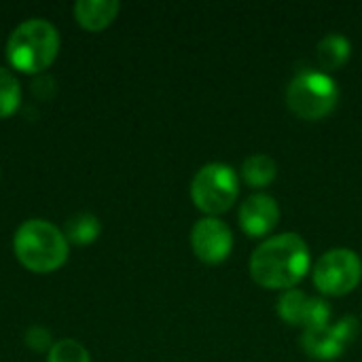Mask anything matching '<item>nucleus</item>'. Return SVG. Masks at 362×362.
Returning <instances> with one entry per match:
<instances>
[{"label": "nucleus", "instance_id": "1", "mask_svg": "<svg viewBox=\"0 0 362 362\" xmlns=\"http://www.w3.org/2000/svg\"><path fill=\"white\" fill-rule=\"evenodd\" d=\"M310 272V248L297 233H280L261 242L250 257L252 280L272 291H291Z\"/></svg>", "mask_w": 362, "mask_h": 362}, {"label": "nucleus", "instance_id": "2", "mask_svg": "<svg viewBox=\"0 0 362 362\" xmlns=\"http://www.w3.org/2000/svg\"><path fill=\"white\" fill-rule=\"evenodd\" d=\"M13 248L19 263L36 274L55 272L68 259L66 235L42 218L25 221L13 238Z\"/></svg>", "mask_w": 362, "mask_h": 362}, {"label": "nucleus", "instance_id": "3", "mask_svg": "<svg viewBox=\"0 0 362 362\" xmlns=\"http://www.w3.org/2000/svg\"><path fill=\"white\" fill-rule=\"evenodd\" d=\"M59 51V32L47 19L19 23L6 42V57L19 72L36 74L53 64Z\"/></svg>", "mask_w": 362, "mask_h": 362}, {"label": "nucleus", "instance_id": "4", "mask_svg": "<svg viewBox=\"0 0 362 362\" xmlns=\"http://www.w3.org/2000/svg\"><path fill=\"white\" fill-rule=\"evenodd\" d=\"M286 102L297 117L305 121H320L337 108L339 87L327 72L301 70L288 83Z\"/></svg>", "mask_w": 362, "mask_h": 362}, {"label": "nucleus", "instance_id": "5", "mask_svg": "<svg viewBox=\"0 0 362 362\" xmlns=\"http://www.w3.org/2000/svg\"><path fill=\"white\" fill-rule=\"evenodd\" d=\"M240 195V178L227 163H206L191 182L193 204L214 216L227 212Z\"/></svg>", "mask_w": 362, "mask_h": 362}, {"label": "nucleus", "instance_id": "6", "mask_svg": "<svg viewBox=\"0 0 362 362\" xmlns=\"http://www.w3.org/2000/svg\"><path fill=\"white\" fill-rule=\"evenodd\" d=\"M312 276H314V286L322 295L344 297L352 293L361 282V257L350 248H333L316 261Z\"/></svg>", "mask_w": 362, "mask_h": 362}, {"label": "nucleus", "instance_id": "7", "mask_svg": "<svg viewBox=\"0 0 362 362\" xmlns=\"http://www.w3.org/2000/svg\"><path fill=\"white\" fill-rule=\"evenodd\" d=\"M358 331H361L358 318L356 316H344L335 325L303 331L301 346H303L305 354L316 358V361H335L356 339Z\"/></svg>", "mask_w": 362, "mask_h": 362}, {"label": "nucleus", "instance_id": "8", "mask_svg": "<svg viewBox=\"0 0 362 362\" xmlns=\"http://www.w3.org/2000/svg\"><path fill=\"white\" fill-rule=\"evenodd\" d=\"M191 246L197 259L216 265L223 263L233 248V233L227 223L216 216H206L195 223L191 231Z\"/></svg>", "mask_w": 362, "mask_h": 362}, {"label": "nucleus", "instance_id": "9", "mask_svg": "<svg viewBox=\"0 0 362 362\" xmlns=\"http://www.w3.org/2000/svg\"><path fill=\"white\" fill-rule=\"evenodd\" d=\"M280 221V206L272 195L255 193L240 206V227L250 238L267 235Z\"/></svg>", "mask_w": 362, "mask_h": 362}, {"label": "nucleus", "instance_id": "10", "mask_svg": "<svg viewBox=\"0 0 362 362\" xmlns=\"http://www.w3.org/2000/svg\"><path fill=\"white\" fill-rule=\"evenodd\" d=\"M119 8L121 4L117 0H78L74 4V17L85 30L100 32L115 21Z\"/></svg>", "mask_w": 362, "mask_h": 362}, {"label": "nucleus", "instance_id": "11", "mask_svg": "<svg viewBox=\"0 0 362 362\" xmlns=\"http://www.w3.org/2000/svg\"><path fill=\"white\" fill-rule=\"evenodd\" d=\"M350 51H352L350 40L344 34L333 32V34H327L318 42L316 59H318L320 68H325L327 74H329V70H337V68H341L350 59Z\"/></svg>", "mask_w": 362, "mask_h": 362}, {"label": "nucleus", "instance_id": "12", "mask_svg": "<svg viewBox=\"0 0 362 362\" xmlns=\"http://www.w3.org/2000/svg\"><path fill=\"white\" fill-rule=\"evenodd\" d=\"M276 174H278V163L269 155H263V153L250 155L242 163V176L252 189H263L272 185L276 180Z\"/></svg>", "mask_w": 362, "mask_h": 362}, {"label": "nucleus", "instance_id": "13", "mask_svg": "<svg viewBox=\"0 0 362 362\" xmlns=\"http://www.w3.org/2000/svg\"><path fill=\"white\" fill-rule=\"evenodd\" d=\"M310 305H312V297H308L305 293H301L297 288H291V291H284L280 295L278 314H280V318L284 322L303 327L305 318H308V312H310Z\"/></svg>", "mask_w": 362, "mask_h": 362}, {"label": "nucleus", "instance_id": "14", "mask_svg": "<svg viewBox=\"0 0 362 362\" xmlns=\"http://www.w3.org/2000/svg\"><path fill=\"white\" fill-rule=\"evenodd\" d=\"M100 231H102V225H100L98 216H93L91 212H78L66 223V233L64 235H66L68 242H74V244L83 246V244L95 242Z\"/></svg>", "mask_w": 362, "mask_h": 362}, {"label": "nucleus", "instance_id": "15", "mask_svg": "<svg viewBox=\"0 0 362 362\" xmlns=\"http://www.w3.org/2000/svg\"><path fill=\"white\" fill-rule=\"evenodd\" d=\"M21 102V87L15 74L6 68H0V119L11 117Z\"/></svg>", "mask_w": 362, "mask_h": 362}, {"label": "nucleus", "instance_id": "16", "mask_svg": "<svg viewBox=\"0 0 362 362\" xmlns=\"http://www.w3.org/2000/svg\"><path fill=\"white\" fill-rule=\"evenodd\" d=\"M47 362H91L89 352L76 339H59L51 346Z\"/></svg>", "mask_w": 362, "mask_h": 362}, {"label": "nucleus", "instance_id": "17", "mask_svg": "<svg viewBox=\"0 0 362 362\" xmlns=\"http://www.w3.org/2000/svg\"><path fill=\"white\" fill-rule=\"evenodd\" d=\"M25 344H28L30 348H34V350L42 352V350H47V348H49V344H51V335H49V331H45V329H40V327H32V329L25 333Z\"/></svg>", "mask_w": 362, "mask_h": 362}]
</instances>
